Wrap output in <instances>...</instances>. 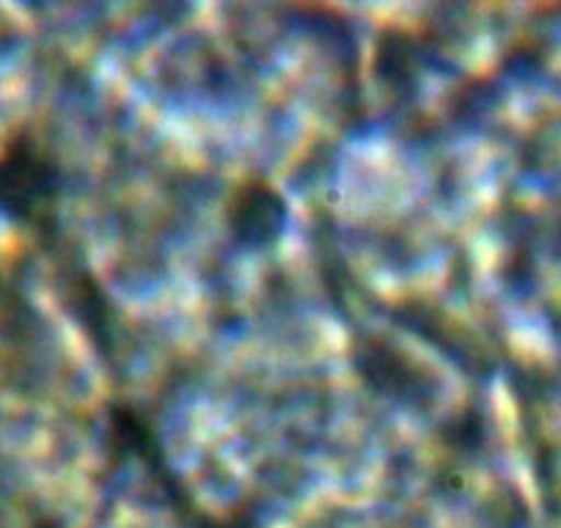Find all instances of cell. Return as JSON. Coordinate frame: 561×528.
<instances>
[{
    "mask_svg": "<svg viewBox=\"0 0 561 528\" xmlns=\"http://www.w3.org/2000/svg\"><path fill=\"white\" fill-rule=\"evenodd\" d=\"M287 204L267 182H245L237 187L229 207V226L234 240L248 248L273 245L284 231Z\"/></svg>",
    "mask_w": 561,
    "mask_h": 528,
    "instance_id": "obj_1",
    "label": "cell"
}]
</instances>
